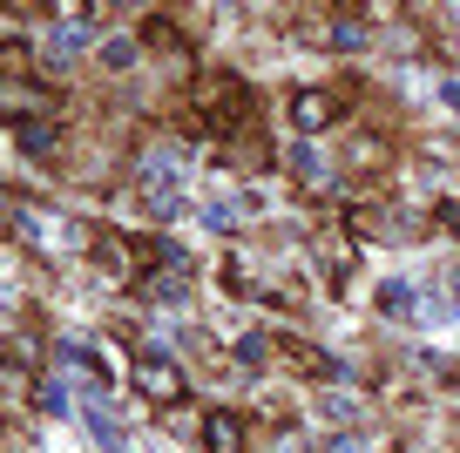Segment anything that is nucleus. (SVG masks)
<instances>
[{
	"instance_id": "obj_3",
	"label": "nucleus",
	"mask_w": 460,
	"mask_h": 453,
	"mask_svg": "<svg viewBox=\"0 0 460 453\" xmlns=\"http://www.w3.org/2000/svg\"><path fill=\"white\" fill-rule=\"evenodd\" d=\"M413 284H406V278H386V284H379V291H373V305H379V312H386V318H413L420 312V305H413Z\"/></svg>"
},
{
	"instance_id": "obj_6",
	"label": "nucleus",
	"mask_w": 460,
	"mask_h": 453,
	"mask_svg": "<svg viewBox=\"0 0 460 453\" xmlns=\"http://www.w3.org/2000/svg\"><path fill=\"white\" fill-rule=\"evenodd\" d=\"M149 305H163V312L190 305V298H183V278H149Z\"/></svg>"
},
{
	"instance_id": "obj_5",
	"label": "nucleus",
	"mask_w": 460,
	"mask_h": 453,
	"mask_svg": "<svg viewBox=\"0 0 460 453\" xmlns=\"http://www.w3.org/2000/svg\"><path fill=\"white\" fill-rule=\"evenodd\" d=\"M291 170H298V176H305V183H318V176H325V156H318L312 142H305V136H298V142H291Z\"/></svg>"
},
{
	"instance_id": "obj_11",
	"label": "nucleus",
	"mask_w": 460,
	"mask_h": 453,
	"mask_svg": "<svg viewBox=\"0 0 460 453\" xmlns=\"http://www.w3.org/2000/svg\"><path fill=\"white\" fill-rule=\"evenodd\" d=\"M102 61H109V68H129V61H136V41H102Z\"/></svg>"
},
{
	"instance_id": "obj_7",
	"label": "nucleus",
	"mask_w": 460,
	"mask_h": 453,
	"mask_svg": "<svg viewBox=\"0 0 460 453\" xmlns=\"http://www.w3.org/2000/svg\"><path fill=\"white\" fill-rule=\"evenodd\" d=\"M318 413H325V420H359V399H352V393H325Z\"/></svg>"
},
{
	"instance_id": "obj_12",
	"label": "nucleus",
	"mask_w": 460,
	"mask_h": 453,
	"mask_svg": "<svg viewBox=\"0 0 460 453\" xmlns=\"http://www.w3.org/2000/svg\"><path fill=\"white\" fill-rule=\"evenodd\" d=\"M95 271H109V278H122V251H115V244H109V237H102V244H95Z\"/></svg>"
},
{
	"instance_id": "obj_13",
	"label": "nucleus",
	"mask_w": 460,
	"mask_h": 453,
	"mask_svg": "<svg viewBox=\"0 0 460 453\" xmlns=\"http://www.w3.org/2000/svg\"><path fill=\"white\" fill-rule=\"evenodd\" d=\"M332 453H366V440H359V433H345V440H332Z\"/></svg>"
},
{
	"instance_id": "obj_10",
	"label": "nucleus",
	"mask_w": 460,
	"mask_h": 453,
	"mask_svg": "<svg viewBox=\"0 0 460 453\" xmlns=\"http://www.w3.org/2000/svg\"><path fill=\"white\" fill-rule=\"evenodd\" d=\"M332 41H339V48H366V41H373V34H366L359 21H339V28H332Z\"/></svg>"
},
{
	"instance_id": "obj_8",
	"label": "nucleus",
	"mask_w": 460,
	"mask_h": 453,
	"mask_svg": "<svg viewBox=\"0 0 460 453\" xmlns=\"http://www.w3.org/2000/svg\"><path fill=\"white\" fill-rule=\"evenodd\" d=\"M41 413H48V420L68 413V386H61V379H41Z\"/></svg>"
},
{
	"instance_id": "obj_4",
	"label": "nucleus",
	"mask_w": 460,
	"mask_h": 453,
	"mask_svg": "<svg viewBox=\"0 0 460 453\" xmlns=\"http://www.w3.org/2000/svg\"><path fill=\"white\" fill-rule=\"evenodd\" d=\"M291 122L312 136V129H325V122H332V102H325V95H298V102H291Z\"/></svg>"
},
{
	"instance_id": "obj_9",
	"label": "nucleus",
	"mask_w": 460,
	"mask_h": 453,
	"mask_svg": "<svg viewBox=\"0 0 460 453\" xmlns=\"http://www.w3.org/2000/svg\"><path fill=\"white\" fill-rule=\"evenodd\" d=\"M264 352H271V339H264V332H244V345H237V359H244V366H264Z\"/></svg>"
},
{
	"instance_id": "obj_2",
	"label": "nucleus",
	"mask_w": 460,
	"mask_h": 453,
	"mask_svg": "<svg viewBox=\"0 0 460 453\" xmlns=\"http://www.w3.org/2000/svg\"><path fill=\"white\" fill-rule=\"evenodd\" d=\"M203 447H210V453H244V426H237V413H210Z\"/></svg>"
},
{
	"instance_id": "obj_1",
	"label": "nucleus",
	"mask_w": 460,
	"mask_h": 453,
	"mask_svg": "<svg viewBox=\"0 0 460 453\" xmlns=\"http://www.w3.org/2000/svg\"><path fill=\"white\" fill-rule=\"evenodd\" d=\"M136 386H143V399H163V406H176V399L190 393V386H183V372H176L170 359H163V345H149V359L136 366Z\"/></svg>"
},
{
	"instance_id": "obj_14",
	"label": "nucleus",
	"mask_w": 460,
	"mask_h": 453,
	"mask_svg": "<svg viewBox=\"0 0 460 453\" xmlns=\"http://www.w3.org/2000/svg\"><path fill=\"white\" fill-rule=\"evenodd\" d=\"M454 291H460V271H454ZM454 305H460V298H454Z\"/></svg>"
}]
</instances>
